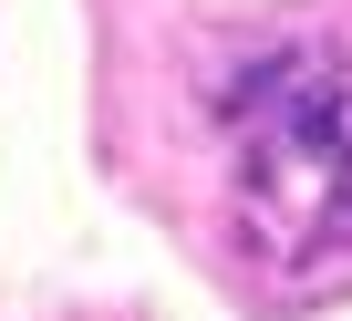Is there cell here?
<instances>
[{
	"instance_id": "1",
	"label": "cell",
	"mask_w": 352,
	"mask_h": 321,
	"mask_svg": "<svg viewBox=\"0 0 352 321\" xmlns=\"http://www.w3.org/2000/svg\"><path fill=\"white\" fill-rule=\"evenodd\" d=\"M228 135V228L249 269L280 290L352 269V52L331 42H249L239 73L208 83Z\"/></svg>"
}]
</instances>
